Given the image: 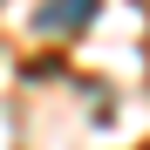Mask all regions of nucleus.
<instances>
[{"label":"nucleus","instance_id":"1","mask_svg":"<svg viewBox=\"0 0 150 150\" xmlns=\"http://www.w3.org/2000/svg\"><path fill=\"white\" fill-rule=\"evenodd\" d=\"M89 14H96V0H48V7L34 14V28L41 34H62V28H82Z\"/></svg>","mask_w":150,"mask_h":150}]
</instances>
